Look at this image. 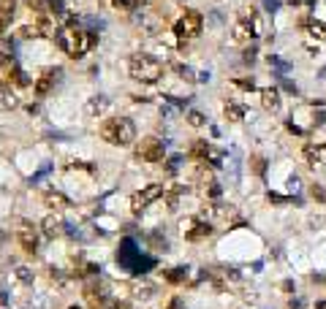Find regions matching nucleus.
Segmentation results:
<instances>
[{"label": "nucleus", "mask_w": 326, "mask_h": 309, "mask_svg": "<svg viewBox=\"0 0 326 309\" xmlns=\"http://www.w3.org/2000/svg\"><path fill=\"white\" fill-rule=\"evenodd\" d=\"M55 41H57V46H60V49H63L71 60H79V57H84V52L90 49V44L95 41V38L87 36V30L68 25V28H60V30L55 33Z\"/></svg>", "instance_id": "1"}, {"label": "nucleus", "mask_w": 326, "mask_h": 309, "mask_svg": "<svg viewBox=\"0 0 326 309\" xmlns=\"http://www.w3.org/2000/svg\"><path fill=\"white\" fill-rule=\"evenodd\" d=\"M101 138L112 146H128L136 138V127L128 117H109L101 122Z\"/></svg>", "instance_id": "2"}, {"label": "nucleus", "mask_w": 326, "mask_h": 309, "mask_svg": "<svg viewBox=\"0 0 326 309\" xmlns=\"http://www.w3.org/2000/svg\"><path fill=\"white\" fill-rule=\"evenodd\" d=\"M128 73L136 79V82L152 84V82H158V79L163 76V65L158 63L152 55L136 52V55H131V60H128Z\"/></svg>", "instance_id": "3"}, {"label": "nucleus", "mask_w": 326, "mask_h": 309, "mask_svg": "<svg viewBox=\"0 0 326 309\" xmlns=\"http://www.w3.org/2000/svg\"><path fill=\"white\" fill-rule=\"evenodd\" d=\"M117 263L131 274H142V271H150L155 260L142 255V250L134 244V239H123L120 241V250H117Z\"/></svg>", "instance_id": "4"}, {"label": "nucleus", "mask_w": 326, "mask_h": 309, "mask_svg": "<svg viewBox=\"0 0 326 309\" xmlns=\"http://www.w3.org/2000/svg\"><path fill=\"white\" fill-rule=\"evenodd\" d=\"M166 149H163V141L155 136H147L136 144V160H144V163H163Z\"/></svg>", "instance_id": "5"}, {"label": "nucleus", "mask_w": 326, "mask_h": 309, "mask_svg": "<svg viewBox=\"0 0 326 309\" xmlns=\"http://www.w3.org/2000/svg\"><path fill=\"white\" fill-rule=\"evenodd\" d=\"M201 25H204V19H201V14L198 11H193V9H188L182 17L174 22V33H177V38H196L198 33H201Z\"/></svg>", "instance_id": "6"}, {"label": "nucleus", "mask_w": 326, "mask_h": 309, "mask_svg": "<svg viewBox=\"0 0 326 309\" xmlns=\"http://www.w3.org/2000/svg\"><path fill=\"white\" fill-rule=\"evenodd\" d=\"M158 196H163V185H147L144 190L134 193V196H131V212L139 214L142 209H147L150 201H155Z\"/></svg>", "instance_id": "7"}, {"label": "nucleus", "mask_w": 326, "mask_h": 309, "mask_svg": "<svg viewBox=\"0 0 326 309\" xmlns=\"http://www.w3.org/2000/svg\"><path fill=\"white\" fill-rule=\"evenodd\" d=\"M60 76H63V68H46L41 76L36 79V84H33V90H36L38 98L49 95L52 90H55V84L60 82Z\"/></svg>", "instance_id": "8"}, {"label": "nucleus", "mask_w": 326, "mask_h": 309, "mask_svg": "<svg viewBox=\"0 0 326 309\" xmlns=\"http://www.w3.org/2000/svg\"><path fill=\"white\" fill-rule=\"evenodd\" d=\"M17 239H19V247H22L28 255H36L38 250V233L36 228H33L30 223H19L17 225Z\"/></svg>", "instance_id": "9"}, {"label": "nucleus", "mask_w": 326, "mask_h": 309, "mask_svg": "<svg viewBox=\"0 0 326 309\" xmlns=\"http://www.w3.org/2000/svg\"><path fill=\"white\" fill-rule=\"evenodd\" d=\"M302 158L310 169H321L326 166V144H307L302 149Z\"/></svg>", "instance_id": "10"}, {"label": "nucleus", "mask_w": 326, "mask_h": 309, "mask_svg": "<svg viewBox=\"0 0 326 309\" xmlns=\"http://www.w3.org/2000/svg\"><path fill=\"white\" fill-rule=\"evenodd\" d=\"M84 298H87V304H90L92 309H103L106 298H109V290H106L101 282H92V285L84 287Z\"/></svg>", "instance_id": "11"}, {"label": "nucleus", "mask_w": 326, "mask_h": 309, "mask_svg": "<svg viewBox=\"0 0 326 309\" xmlns=\"http://www.w3.org/2000/svg\"><path fill=\"white\" fill-rule=\"evenodd\" d=\"M14 14H17V0H0V33L9 30Z\"/></svg>", "instance_id": "12"}, {"label": "nucleus", "mask_w": 326, "mask_h": 309, "mask_svg": "<svg viewBox=\"0 0 326 309\" xmlns=\"http://www.w3.org/2000/svg\"><path fill=\"white\" fill-rule=\"evenodd\" d=\"M253 36H256V30H253V25H250V22H245V19H239V22L234 25V33H231L234 44H248Z\"/></svg>", "instance_id": "13"}, {"label": "nucleus", "mask_w": 326, "mask_h": 309, "mask_svg": "<svg viewBox=\"0 0 326 309\" xmlns=\"http://www.w3.org/2000/svg\"><path fill=\"white\" fill-rule=\"evenodd\" d=\"M44 233H46V236H49V239H55V236H63V233H65V223H63V220H60V217H55V214H49V217H44Z\"/></svg>", "instance_id": "14"}, {"label": "nucleus", "mask_w": 326, "mask_h": 309, "mask_svg": "<svg viewBox=\"0 0 326 309\" xmlns=\"http://www.w3.org/2000/svg\"><path fill=\"white\" fill-rule=\"evenodd\" d=\"M261 103L267 111H277L280 109V92L275 90V87H264L261 90Z\"/></svg>", "instance_id": "15"}, {"label": "nucleus", "mask_w": 326, "mask_h": 309, "mask_svg": "<svg viewBox=\"0 0 326 309\" xmlns=\"http://www.w3.org/2000/svg\"><path fill=\"white\" fill-rule=\"evenodd\" d=\"M17 103H19V98L14 95V90H11V84L0 82V109H3V111H9V109H14Z\"/></svg>", "instance_id": "16"}, {"label": "nucleus", "mask_w": 326, "mask_h": 309, "mask_svg": "<svg viewBox=\"0 0 326 309\" xmlns=\"http://www.w3.org/2000/svg\"><path fill=\"white\" fill-rule=\"evenodd\" d=\"M209 233H212V225H207V223H196V228H185V239L188 241H198V239L209 236Z\"/></svg>", "instance_id": "17"}, {"label": "nucleus", "mask_w": 326, "mask_h": 309, "mask_svg": "<svg viewBox=\"0 0 326 309\" xmlns=\"http://www.w3.org/2000/svg\"><path fill=\"white\" fill-rule=\"evenodd\" d=\"M302 25L307 28L310 36L318 38V41H323V38H326V25L323 22H318V19H302Z\"/></svg>", "instance_id": "18"}, {"label": "nucleus", "mask_w": 326, "mask_h": 309, "mask_svg": "<svg viewBox=\"0 0 326 309\" xmlns=\"http://www.w3.org/2000/svg\"><path fill=\"white\" fill-rule=\"evenodd\" d=\"M226 119H231V122H242L245 119V106H239V103H226Z\"/></svg>", "instance_id": "19"}, {"label": "nucleus", "mask_w": 326, "mask_h": 309, "mask_svg": "<svg viewBox=\"0 0 326 309\" xmlns=\"http://www.w3.org/2000/svg\"><path fill=\"white\" fill-rule=\"evenodd\" d=\"M190 158H193V160H198V163H201V160H207V158H209V146H207V141H196V144L190 146Z\"/></svg>", "instance_id": "20"}, {"label": "nucleus", "mask_w": 326, "mask_h": 309, "mask_svg": "<svg viewBox=\"0 0 326 309\" xmlns=\"http://www.w3.org/2000/svg\"><path fill=\"white\" fill-rule=\"evenodd\" d=\"M9 79H11L17 87H28V84H30V79L25 76V71L17 68V65H11V68H9Z\"/></svg>", "instance_id": "21"}, {"label": "nucleus", "mask_w": 326, "mask_h": 309, "mask_svg": "<svg viewBox=\"0 0 326 309\" xmlns=\"http://www.w3.org/2000/svg\"><path fill=\"white\" fill-rule=\"evenodd\" d=\"M106 106H109V100H106V98H92L87 103V109H84V114H87V117H95V111L101 114Z\"/></svg>", "instance_id": "22"}, {"label": "nucleus", "mask_w": 326, "mask_h": 309, "mask_svg": "<svg viewBox=\"0 0 326 309\" xmlns=\"http://www.w3.org/2000/svg\"><path fill=\"white\" fill-rule=\"evenodd\" d=\"M166 279L169 282H185L188 279V266H177V268H171V271H166Z\"/></svg>", "instance_id": "23"}, {"label": "nucleus", "mask_w": 326, "mask_h": 309, "mask_svg": "<svg viewBox=\"0 0 326 309\" xmlns=\"http://www.w3.org/2000/svg\"><path fill=\"white\" fill-rule=\"evenodd\" d=\"M44 201L52 206V209H63V206H65V196H60V193H46Z\"/></svg>", "instance_id": "24"}, {"label": "nucleus", "mask_w": 326, "mask_h": 309, "mask_svg": "<svg viewBox=\"0 0 326 309\" xmlns=\"http://www.w3.org/2000/svg\"><path fill=\"white\" fill-rule=\"evenodd\" d=\"M117 9H125V11H134V9H142L144 0H112Z\"/></svg>", "instance_id": "25"}, {"label": "nucleus", "mask_w": 326, "mask_h": 309, "mask_svg": "<svg viewBox=\"0 0 326 309\" xmlns=\"http://www.w3.org/2000/svg\"><path fill=\"white\" fill-rule=\"evenodd\" d=\"M188 122L193 125V127H201L207 119H204V114L201 111H188Z\"/></svg>", "instance_id": "26"}, {"label": "nucleus", "mask_w": 326, "mask_h": 309, "mask_svg": "<svg viewBox=\"0 0 326 309\" xmlns=\"http://www.w3.org/2000/svg\"><path fill=\"white\" fill-rule=\"evenodd\" d=\"M253 169H256V174H264V169H267V163H264V158H261V154H256V158H253Z\"/></svg>", "instance_id": "27"}, {"label": "nucleus", "mask_w": 326, "mask_h": 309, "mask_svg": "<svg viewBox=\"0 0 326 309\" xmlns=\"http://www.w3.org/2000/svg\"><path fill=\"white\" fill-rule=\"evenodd\" d=\"M264 3L269 6V11H277V9H280V0H264Z\"/></svg>", "instance_id": "28"}, {"label": "nucleus", "mask_w": 326, "mask_h": 309, "mask_svg": "<svg viewBox=\"0 0 326 309\" xmlns=\"http://www.w3.org/2000/svg\"><path fill=\"white\" fill-rule=\"evenodd\" d=\"M239 87H242V90H253V87H256V84H253V82H248V79H242V82H237Z\"/></svg>", "instance_id": "29"}, {"label": "nucleus", "mask_w": 326, "mask_h": 309, "mask_svg": "<svg viewBox=\"0 0 326 309\" xmlns=\"http://www.w3.org/2000/svg\"><path fill=\"white\" fill-rule=\"evenodd\" d=\"M112 309H131V304H128V301H117V304L112 306Z\"/></svg>", "instance_id": "30"}, {"label": "nucleus", "mask_w": 326, "mask_h": 309, "mask_svg": "<svg viewBox=\"0 0 326 309\" xmlns=\"http://www.w3.org/2000/svg\"><path fill=\"white\" fill-rule=\"evenodd\" d=\"M312 196H315L318 201H323V190H321V187H312Z\"/></svg>", "instance_id": "31"}, {"label": "nucleus", "mask_w": 326, "mask_h": 309, "mask_svg": "<svg viewBox=\"0 0 326 309\" xmlns=\"http://www.w3.org/2000/svg\"><path fill=\"white\" fill-rule=\"evenodd\" d=\"M169 309H182V306H179V301L174 298V301H171V304H169Z\"/></svg>", "instance_id": "32"}, {"label": "nucleus", "mask_w": 326, "mask_h": 309, "mask_svg": "<svg viewBox=\"0 0 326 309\" xmlns=\"http://www.w3.org/2000/svg\"><path fill=\"white\" fill-rule=\"evenodd\" d=\"M296 3H302V0H291V6H296Z\"/></svg>", "instance_id": "33"}, {"label": "nucleus", "mask_w": 326, "mask_h": 309, "mask_svg": "<svg viewBox=\"0 0 326 309\" xmlns=\"http://www.w3.org/2000/svg\"><path fill=\"white\" fill-rule=\"evenodd\" d=\"M71 309H79V306H71Z\"/></svg>", "instance_id": "34"}, {"label": "nucleus", "mask_w": 326, "mask_h": 309, "mask_svg": "<svg viewBox=\"0 0 326 309\" xmlns=\"http://www.w3.org/2000/svg\"><path fill=\"white\" fill-rule=\"evenodd\" d=\"M0 239H3V236H0Z\"/></svg>", "instance_id": "35"}]
</instances>
